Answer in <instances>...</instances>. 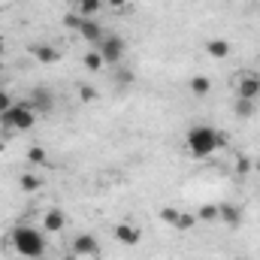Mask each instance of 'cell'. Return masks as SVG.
<instances>
[{
  "label": "cell",
  "mask_w": 260,
  "mask_h": 260,
  "mask_svg": "<svg viewBox=\"0 0 260 260\" xmlns=\"http://www.w3.org/2000/svg\"><path fill=\"white\" fill-rule=\"evenodd\" d=\"M230 139L221 133L218 127H212V124H194V127L188 130V136H185V145H188V151L194 154V157H212L218 148H224Z\"/></svg>",
  "instance_id": "1"
},
{
  "label": "cell",
  "mask_w": 260,
  "mask_h": 260,
  "mask_svg": "<svg viewBox=\"0 0 260 260\" xmlns=\"http://www.w3.org/2000/svg\"><path fill=\"white\" fill-rule=\"evenodd\" d=\"M12 248H15L18 257L40 260L46 254V236H43V230H37L30 224H18L12 230Z\"/></svg>",
  "instance_id": "2"
},
{
  "label": "cell",
  "mask_w": 260,
  "mask_h": 260,
  "mask_svg": "<svg viewBox=\"0 0 260 260\" xmlns=\"http://www.w3.org/2000/svg\"><path fill=\"white\" fill-rule=\"evenodd\" d=\"M34 124H37V112H34V106H30L27 100L12 103L9 112L0 115V133H3V136H9V133H24V130H30Z\"/></svg>",
  "instance_id": "3"
},
{
  "label": "cell",
  "mask_w": 260,
  "mask_h": 260,
  "mask_svg": "<svg viewBox=\"0 0 260 260\" xmlns=\"http://www.w3.org/2000/svg\"><path fill=\"white\" fill-rule=\"evenodd\" d=\"M64 24L70 30H76L82 40H88V43H100V40L106 37V30H103L94 18H85V15H79V12H70L64 18Z\"/></svg>",
  "instance_id": "4"
},
{
  "label": "cell",
  "mask_w": 260,
  "mask_h": 260,
  "mask_svg": "<svg viewBox=\"0 0 260 260\" xmlns=\"http://www.w3.org/2000/svg\"><path fill=\"white\" fill-rule=\"evenodd\" d=\"M97 52H100V58H103V64L106 67H115L124 61V52H127V43L118 37V34H106L100 43H97Z\"/></svg>",
  "instance_id": "5"
},
{
  "label": "cell",
  "mask_w": 260,
  "mask_h": 260,
  "mask_svg": "<svg viewBox=\"0 0 260 260\" xmlns=\"http://www.w3.org/2000/svg\"><path fill=\"white\" fill-rule=\"evenodd\" d=\"M236 97L260 100V73L257 70H245V73L236 76Z\"/></svg>",
  "instance_id": "6"
},
{
  "label": "cell",
  "mask_w": 260,
  "mask_h": 260,
  "mask_svg": "<svg viewBox=\"0 0 260 260\" xmlns=\"http://www.w3.org/2000/svg\"><path fill=\"white\" fill-rule=\"evenodd\" d=\"M112 236H115V242H118V245L133 248V245H139L142 230H139L136 224H130V221H121V224H115V227H112Z\"/></svg>",
  "instance_id": "7"
},
{
  "label": "cell",
  "mask_w": 260,
  "mask_h": 260,
  "mask_svg": "<svg viewBox=\"0 0 260 260\" xmlns=\"http://www.w3.org/2000/svg\"><path fill=\"white\" fill-rule=\"evenodd\" d=\"M73 254L76 257H100V242L91 233H79L73 239Z\"/></svg>",
  "instance_id": "8"
},
{
  "label": "cell",
  "mask_w": 260,
  "mask_h": 260,
  "mask_svg": "<svg viewBox=\"0 0 260 260\" xmlns=\"http://www.w3.org/2000/svg\"><path fill=\"white\" fill-rule=\"evenodd\" d=\"M218 221L227 224L230 230H236L242 224V209L236 203H218Z\"/></svg>",
  "instance_id": "9"
},
{
  "label": "cell",
  "mask_w": 260,
  "mask_h": 260,
  "mask_svg": "<svg viewBox=\"0 0 260 260\" xmlns=\"http://www.w3.org/2000/svg\"><path fill=\"white\" fill-rule=\"evenodd\" d=\"M27 103H30V106H34V112L40 115V112H52L55 97H52V91H46V88H34V91H30V97H27Z\"/></svg>",
  "instance_id": "10"
},
{
  "label": "cell",
  "mask_w": 260,
  "mask_h": 260,
  "mask_svg": "<svg viewBox=\"0 0 260 260\" xmlns=\"http://www.w3.org/2000/svg\"><path fill=\"white\" fill-rule=\"evenodd\" d=\"M27 52H30L40 64H58V61H61V52H58L55 46H49V43H34Z\"/></svg>",
  "instance_id": "11"
},
{
  "label": "cell",
  "mask_w": 260,
  "mask_h": 260,
  "mask_svg": "<svg viewBox=\"0 0 260 260\" xmlns=\"http://www.w3.org/2000/svg\"><path fill=\"white\" fill-rule=\"evenodd\" d=\"M67 227V215L61 209H49L46 215H43V230L46 233H61Z\"/></svg>",
  "instance_id": "12"
},
{
  "label": "cell",
  "mask_w": 260,
  "mask_h": 260,
  "mask_svg": "<svg viewBox=\"0 0 260 260\" xmlns=\"http://www.w3.org/2000/svg\"><path fill=\"white\" fill-rule=\"evenodd\" d=\"M230 52H233V46H230L227 40H209V43H206V55L215 58V61H224Z\"/></svg>",
  "instance_id": "13"
},
{
  "label": "cell",
  "mask_w": 260,
  "mask_h": 260,
  "mask_svg": "<svg viewBox=\"0 0 260 260\" xmlns=\"http://www.w3.org/2000/svg\"><path fill=\"white\" fill-rule=\"evenodd\" d=\"M103 6H106V0H76V9H73V12H79V15H85V18H94Z\"/></svg>",
  "instance_id": "14"
},
{
  "label": "cell",
  "mask_w": 260,
  "mask_h": 260,
  "mask_svg": "<svg viewBox=\"0 0 260 260\" xmlns=\"http://www.w3.org/2000/svg\"><path fill=\"white\" fill-rule=\"evenodd\" d=\"M233 112H236L239 118H251V115L257 112V100H245V97H236V106H233Z\"/></svg>",
  "instance_id": "15"
},
{
  "label": "cell",
  "mask_w": 260,
  "mask_h": 260,
  "mask_svg": "<svg viewBox=\"0 0 260 260\" xmlns=\"http://www.w3.org/2000/svg\"><path fill=\"white\" fill-rule=\"evenodd\" d=\"M18 185H21V191L34 194V191H40V188H43V179H40L37 173H21V176H18Z\"/></svg>",
  "instance_id": "16"
},
{
  "label": "cell",
  "mask_w": 260,
  "mask_h": 260,
  "mask_svg": "<svg viewBox=\"0 0 260 260\" xmlns=\"http://www.w3.org/2000/svg\"><path fill=\"white\" fill-rule=\"evenodd\" d=\"M194 215H197V221H203V224H212V221H218V203H203Z\"/></svg>",
  "instance_id": "17"
},
{
  "label": "cell",
  "mask_w": 260,
  "mask_h": 260,
  "mask_svg": "<svg viewBox=\"0 0 260 260\" xmlns=\"http://www.w3.org/2000/svg\"><path fill=\"white\" fill-rule=\"evenodd\" d=\"M209 91H212V79H209V76H194V79H191V94L206 97Z\"/></svg>",
  "instance_id": "18"
},
{
  "label": "cell",
  "mask_w": 260,
  "mask_h": 260,
  "mask_svg": "<svg viewBox=\"0 0 260 260\" xmlns=\"http://www.w3.org/2000/svg\"><path fill=\"white\" fill-rule=\"evenodd\" d=\"M82 64H85V70H88V73H100V70H103V58H100V52H97V49H91V52H88V55H85V58H82Z\"/></svg>",
  "instance_id": "19"
},
{
  "label": "cell",
  "mask_w": 260,
  "mask_h": 260,
  "mask_svg": "<svg viewBox=\"0 0 260 260\" xmlns=\"http://www.w3.org/2000/svg\"><path fill=\"white\" fill-rule=\"evenodd\" d=\"M194 227H197V215H194V212H179V218H176V227H173V230L188 233V230H194Z\"/></svg>",
  "instance_id": "20"
},
{
  "label": "cell",
  "mask_w": 260,
  "mask_h": 260,
  "mask_svg": "<svg viewBox=\"0 0 260 260\" xmlns=\"http://www.w3.org/2000/svg\"><path fill=\"white\" fill-rule=\"evenodd\" d=\"M27 160L37 164V167H43V164H49V154H46L43 145H30V148H27Z\"/></svg>",
  "instance_id": "21"
},
{
  "label": "cell",
  "mask_w": 260,
  "mask_h": 260,
  "mask_svg": "<svg viewBox=\"0 0 260 260\" xmlns=\"http://www.w3.org/2000/svg\"><path fill=\"white\" fill-rule=\"evenodd\" d=\"M179 212H182V209H176V206H164V209H160V221H164V224H170V227H176Z\"/></svg>",
  "instance_id": "22"
},
{
  "label": "cell",
  "mask_w": 260,
  "mask_h": 260,
  "mask_svg": "<svg viewBox=\"0 0 260 260\" xmlns=\"http://www.w3.org/2000/svg\"><path fill=\"white\" fill-rule=\"evenodd\" d=\"M251 167H254V164H251V157L239 154V160H236V173H239V176H245V173H251Z\"/></svg>",
  "instance_id": "23"
},
{
  "label": "cell",
  "mask_w": 260,
  "mask_h": 260,
  "mask_svg": "<svg viewBox=\"0 0 260 260\" xmlns=\"http://www.w3.org/2000/svg\"><path fill=\"white\" fill-rule=\"evenodd\" d=\"M79 97H82V103H91L97 94H94V88H91V85H82V88H79Z\"/></svg>",
  "instance_id": "24"
},
{
  "label": "cell",
  "mask_w": 260,
  "mask_h": 260,
  "mask_svg": "<svg viewBox=\"0 0 260 260\" xmlns=\"http://www.w3.org/2000/svg\"><path fill=\"white\" fill-rule=\"evenodd\" d=\"M12 103H15V100H12V97L0 88V115H3V112H9V106H12Z\"/></svg>",
  "instance_id": "25"
},
{
  "label": "cell",
  "mask_w": 260,
  "mask_h": 260,
  "mask_svg": "<svg viewBox=\"0 0 260 260\" xmlns=\"http://www.w3.org/2000/svg\"><path fill=\"white\" fill-rule=\"evenodd\" d=\"M115 79H118V85H130L133 82V70H118Z\"/></svg>",
  "instance_id": "26"
},
{
  "label": "cell",
  "mask_w": 260,
  "mask_h": 260,
  "mask_svg": "<svg viewBox=\"0 0 260 260\" xmlns=\"http://www.w3.org/2000/svg\"><path fill=\"white\" fill-rule=\"evenodd\" d=\"M127 3H130V0H106V6H109V9H127Z\"/></svg>",
  "instance_id": "27"
},
{
  "label": "cell",
  "mask_w": 260,
  "mask_h": 260,
  "mask_svg": "<svg viewBox=\"0 0 260 260\" xmlns=\"http://www.w3.org/2000/svg\"><path fill=\"white\" fill-rule=\"evenodd\" d=\"M3 148H6V139H3V133H0V151H3Z\"/></svg>",
  "instance_id": "28"
},
{
  "label": "cell",
  "mask_w": 260,
  "mask_h": 260,
  "mask_svg": "<svg viewBox=\"0 0 260 260\" xmlns=\"http://www.w3.org/2000/svg\"><path fill=\"white\" fill-rule=\"evenodd\" d=\"M254 173H257V176H260V157H257V160H254Z\"/></svg>",
  "instance_id": "29"
},
{
  "label": "cell",
  "mask_w": 260,
  "mask_h": 260,
  "mask_svg": "<svg viewBox=\"0 0 260 260\" xmlns=\"http://www.w3.org/2000/svg\"><path fill=\"white\" fill-rule=\"evenodd\" d=\"M0 58H3V37H0Z\"/></svg>",
  "instance_id": "30"
},
{
  "label": "cell",
  "mask_w": 260,
  "mask_h": 260,
  "mask_svg": "<svg viewBox=\"0 0 260 260\" xmlns=\"http://www.w3.org/2000/svg\"><path fill=\"white\" fill-rule=\"evenodd\" d=\"M64 260H82V257H76V254H73V257H64Z\"/></svg>",
  "instance_id": "31"
},
{
  "label": "cell",
  "mask_w": 260,
  "mask_h": 260,
  "mask_svg": "<svg viewBox=\"0 0 260 260\" xmlns=\"http://www.w3.org/2000/svg\"><path fill=\"white\" fill-rule=\"evenodd\" d=\"M239 260H242V257H239Z\"/></svg>",
  "instance_id": "32"
}]
</instances>
